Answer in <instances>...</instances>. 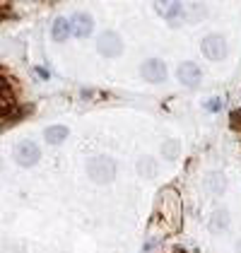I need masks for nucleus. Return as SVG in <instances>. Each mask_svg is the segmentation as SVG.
<instances>
[{"mask_svg": "<svg viewBox=\"0 0 241 253\" xmlns=\"http://www.w3.org/2000/svg\"><path fill=\"white\" fill-rule=\"evenodd\" d=\"M37 73H39V78H41V80H48V78H51V73H46L43 68H37Z\"/></svg>", "mask_w": 241, "mask_h": 253, "instance_id": "16", "label": "nucleus"}, {"mask_svg": "<svg viewBox=\"0 0 241 253\" xmlns=\"http://www.w3.org/2000/svg\"><path fill=\"white\" fill-rule=\"evenodd\" d=\"M205 186H207V191L215 195L224 193V188H227V176L222 174V171H210L207 178H205Z\"/></svg>", "mask_w": 241, "mask_h": 253, "instance_id": "12", "label": "nucleus"}, {"mask_svg": "<svg viewBox=\"0 0 241 253\" xmlns=\"http://www.w3.org/2000/svg\"><path fill=\"white\" fill-rule=\"evenodd\" d=\"M229 222H232V214L227 208H215L210 214V232L220 234L224 229H229Z\"/></svg>", "mask_w": 241, "mask_h": 253, "instance_id": "9", "label": "nucleus"}, {"mask_svg": "<svg viewBox=\"0 0 241 253\" xmlns=\"http://www.w3.org/2000/svg\"><path fill=\"white\" fill-rule=\"evenodd\" d=\"M73 34V27H70V20L68 17H56L53 20V24H51V37H53V41H65L68 37Z\"/></svg>", "mask_w": 241, "mask_h": 253, "instance_id": "11", "label": "nucleus"}, {"mask_svg": "<svg viewBox=\"0 0 241 253\" xmlns=\"http://www.w3.org/2000/svg\"><path fill=\"white\" fill-rule=\"evenodd\" d=\"M140 75L145 82H150V84H160L166 80V63L161 58H147L142 60L140 65Z\"/></svg>", "mask_w": 241, "mask_h": 253, "instance_id": "5", "label": "nucleus"}, {"mask_svg": "<svg viewBox=\"0 0 241 253\" xmlns=\"http://www.w3.org/2000/svg\"><path fill=\"white\" fill-rule=\"evenodd\" d=\"M68 126H48L46 130H43V140L48 142V145H60L65 137H68Z\"/></svg>", "mask_w": 241, "mask_h": 253, "instance_id": "13", "label": "nucleus"}, {"mask_svg": "<svg viewBox=\"0 0 241 253\" xmlns=\"http://www.w3.org/2000/svg\"><path fill=\"white\" fill-rule=\"evenodd\" d=\"M39 157H41V150L34 140H22L20 145L15 147V162H17L20 167H24V169L34 167V164L39 162Z\"/></svg>", "mask_w": 241, "mask_h": 253, "instance_id": "4", "label": "nucleus"}, {"mask_svg": "<svg viewBox=\"0 0 241 253\" xmlns=\"http://www.w3.org/2000/svg\"><path fill=\"white\" fill-rule=\"evenodd\" d=\"M201 51L207 60H222L227 56V39L222 34H207L201 41Z\"/></svg>", "mask_w": 241, "mask_h": 253, "instance_id": "3", "label": "nucleus"}, {"mask_svg": "<svg viewBox=\"0 0 241 253\" xmlns=\"http://www.w3.org/2000/svg\"><path fill=\"white\" fill-rule=\"evenodd\" d=\"M232 126H234V128H241V109L232 111Z\"/></svg>", "mask_w": 241, "mask_h": 253, "instance_id": "15", "label": "nucleus"}, {"mask_svg": "<svg viewBox=\"0 0 241 253\" xmlns=\"http://www.w3.org/2000/svg\"><path fill=\"white\" fill-rule=\"evenodd\" d=\"M179 150H181V142L179 140H174V137L161 142V157H164V159H169V162H174V159L179 157Z\"/></svg>", "mask_w": 241, "mask_h": 253, "instance_id": "14", "label": "nucleus"}, {"mask_svg": "<svg viewBox=\"0 0 241 253\" xmlns=\"http://www.w3.org/2000/svg\"><path fill=\"white\" fill-rule=\"evenodd\" d=\"M87 176L94 183H111L116 178V159L109 155H94L87 159Z\"/></svg>", "mask_w": 241, "mask_h": 253, "instance_id": "1", "label": "nucleus"}, {"mask_svg": "<svg viewBox=\"0 0 241 253\" xmlns=\"http://www.w3.org/2000/svg\"><path fill=\"white\" fill-rule=\"evenodd\" d=\"M176 80H179L183 87H191V89H196V87L201 84L202 73H201V68H198L193 60H186V63H181L179 68H176Z\"/></svg>", "mask_w": 241, "mask_h": 253, "instance_id": "6", "label": "nucleus"}, {"mask_svg": "<svg viewBox=\"0 0 241 253\" xmlns=\"http://www.w3.org/2000/svg\"><path fill=\"white\" fill-rule=\"evenodd\" d=\"M70 27H73V34L78 39H87L92 32H94V20L89 12H75L70 17Z\"/></svg>", "mask_w": 241, "mask_h": 253, "instance_id": "8", "label": "nucleus"}, {"mask_svg": "<svg viewBox=\"0 0 241 253\" xmlns=\"http://www.w3.org/2000/svg\"><path fill=\"white\" fill-rule=\"evenodd\" d=\"M155 10L161 12V17L169 22L171 27H179L183 22V12H186V7L181 2H155Z\"/></svg>", "mask_w": 241, "mask_h": 253, "instance_id": "7", "label": "nucleus"}, {"mask_svg": "<svg viewBox=\"0 0 241 253\" xmlns=\"http://www.w3.org/2000/svg\"><path fill=\"white\" fill-rule=\"evenodd\" d=\"M135 171L142 176V178H155L157 171H160V164H157V159L150 155H145L138 159V164H135Z\"/></svg>", "mask_w": 241, "mask_h": 253, "instance_id": "10", "label": "nucleus"}, {"mask_svg": "<svg viewBox=\"0 0 241 253\" xmlns=\"http://www.w3.org/2000/svg\"><path fill=\"white\" fill-rule=\"evenodd\" d=\"M97 51H99V56L104 58H119L120 53H123V39H120L116 32H101L99 39H97Z\"/></svg>", "mask_w": 241, "mask_h": 253, "instance_id": "2", "label": "nucleus"}]
</instances>
